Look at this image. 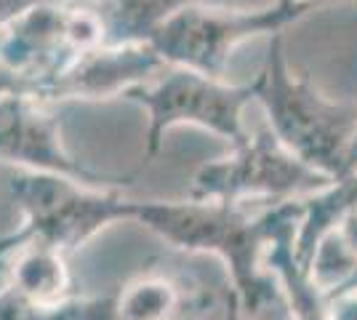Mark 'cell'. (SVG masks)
Returning <instances> with one entry per match:
<instances>
[{
	"label": "cell",
	"mask_w": 357,
	"mask_h": 320,
	"mask_svg": "<svg viewBox=\"0 0 357 320\" xmlns=\"http://www.w3.org/2000/svg\"><path fill=\"white\" fill-rule=\"evenodd\" d=\"M165 243L213 254L224 261L243 315H261L283 294L267 270V243L275 227V206L248 216L243 203L222 200H147L136 203V219Z\"/></svg>",
	"instance_id": "6da1fadb"
},
{
	"label": "cell",
	"mask_w": 357,
	"mask_h": 320,
	"mask_svg": "<svg viewBox=\"0 0 357 320\" xmlns=\"http://www.w3.org/2000/svg\"><path fill=\"white\" fill-rule=\"evenodd\" d=\"M6 195L22 213V227L11 232L64 254L86 245L115 222L136 219L139 203L123 198L118 190L96 192L73 176L16 166L6 176Z\"/></svg>",
	"instance_id": "7a4b0ae2"
},
{
	"label": "cell",
	"mask_w": 357,
	"mask_h": 320,
	"mask_svg": "<svg viewBox=\"0 0 357 320\" xmlns=\"http://www.w3.org/2000/svg\"><path fill=\"white\" fill-rule=\"evenodd\" d=\"M326 174L301 163L280 139L261 131L235 147L232 158L206 163L195 174L190 198L245 203V200H291L326 184Z\"/></svg>",
	"instance_id": "3957f363"
},
{
	"label": "cell",
	"mask_w": 357,
	"mask_h": 320,
	"mask_svg": "<svg viewBox=\"0 0 357 320\" xmlns=\"http://www.w3.org/2000/svg\"><path fill=\"white\" fill-rule=\"evenodd\" d=\"M253 93L267 105L275 137L283 142L301 163L326 174L339 176L347 163V134L349 115L336 107L323 105L304 86L285 75L283 64L275 61Z\"/></svg>",
	"instance_id": "277c9868"
},
{
	"label": "cell",
	"mask_w": 357,
	"mask_h": 320,
	"mask_svg": "<svg viewBox=\"0 0 357 320\" xmlns=\"http://www.w3.org/2000/svg\"><path fill=\"white\" fill-rule=\"evenodd\" d=\"M253 89H222L211 80L192 75V73H176L158 89L149 91H131V99L147 105L152 123L147 134V155L160 150L165 131L176 123H195L203 125L219 137L229 139L235 147L245 144L248 137L240 125V109L251 99Z\"/></svg>",
	"instance_id": "5b68a950"
},
{
	"label": "cell",
	"mask_w": 357,
	"mask_h": 320,
	"mask_svg": "<svg viewBox=\"0 0 357 320\" xmlns=\"http://www.w3.org/2000/svg\"><path fill=\"white\" fill-rule=\"evenodd\" d=\"M0 160H6L16 168L73 176L77 182L91 184V187L120 184L115 182V176L99 174L86 163L75 160L61 144L54 118L32 109L16 93H6L0 99Z\"/></svg>",
	"instance_id": "8992f818"
},
{
	"label": "cell",
	"mask_w": 357,
	"mask_h": 320,
	"mask_svg": "<svg viewBox=\"0 0 357 320\" xmlns=\"http://www.w3.org/2000/svg\"><path fill=\"white\" fill-rule=\"evenodd\" d=\"M203 305V291L163 270H144L115 294L118 320H184Z\"/></svg>",
	"instance_id": "52a82bcc"
},
{
	"label": "cell",
	"mask_w": 357,
	"mask_h": 320,
	"mask_svg": "<svg viewBox=\"0 0 357 320\" xmlns=\"http://www.w3.org/2000/svg\"><path fill=\"white\" fill-rule=\"evenodd\" d=\"M0 320H118L115 296L77 299L67 296L59 302H32L14 286L0 289Z\"/></svg>",
	"instance_id": "ba28073f"
},
{
	"label": "cell",
	"mask_w": 357,
	"mask_h": 320,
	"mask_svg": "<svg viewBox=\"0 0 357 320\" xmlns=\"http://www.w3.org/2000/svg\"><path fill=\"white\" fill-rule=\"evenodd\" d=\"M222 296V320H243L240 318V302L238 296H235V291H232V286L224 289Z\"/></svg>",
	"instance_id": "9c48e42d"
},
{
	"label": "cell",
	"mask_w": 357,
	"mask_h": 320,
	"mask_svg": "<svg viewBox=\"0 0 357 320\" xmlns=\"http://www.w3.org/2000/svg\"><path fill=\"white\" fill-rule=\"evenodd\" d=\"M30 91V83H24L22 77L8 75V73H0V96L6 93H24Z\"/></svg>",
	"instance_id": "30bf717a"
}]
</instances>
